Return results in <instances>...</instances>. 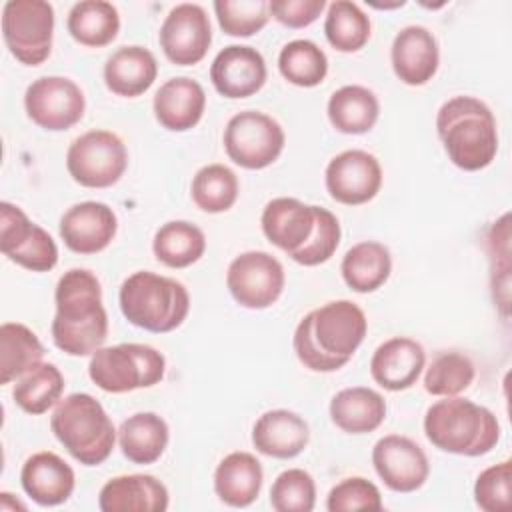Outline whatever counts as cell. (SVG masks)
<instances>
[{
    "instance_id": "25",
    "label": "cell",
    "mask_w": 512,
    "mask_h": 512,
    "mask_svg": "<svg viewBox=\"0 0 512 512\" xmlns=\"http://www.w3.org/2000/svg\"><path fill=\"white\" fill-rule=\"evenodd\" d=\"M308 440V422L300 414L286 408L264 412L252 428L254 448L270 458H294L306 448Z\"/></svg>"
},
{
    "instance_id": "2",
    "label": "cell",
    "mask_w": 512,
    "mask_h": 512,
    "mask_svg": "<svg viewBox=\"0 0 512 512\" xmlns=\"http://www.w3.org/2000/svg\"><path fill=\"white\" fill-rule=\"evenodd\" d=\"M52 340L68 356H92L108 336L100 280L86 268L64 272L54 292Z\"/></svg>"
},
{
    "instance_id": "4",
    "label": "cell",
    "mask_w": 512,
    "mask_h": 512,
    "mask_svg": "<svg viewBox=\"0 0 512 512\" xmlns=\"http://www.w3.org/2000/svg\"><path fill=\"white\" fill-rule=\"evenodd\" d=\"M424 434L442 452L474 458L498 444L500 424L486 406L460 396H444L426 410Z\"/></svg>"
},
{
    "instance_id": "8",
    "label": "cell",
    "mask_w": 512,
    "mask_h": 512,
    "mask_svg": "<svg viewBox=\"0 0 512 512\" xmlns=\"http://www.w3.org/2000/svg\"><path fill=\"white\" fill-rule=\"evenodd\" d=\"M2 36L10 54L26 64H42L52 50L54 8L46 0H10L2 10Z\"/></svg>"
},
{
    "instance_id": "16",
    "label": "cell",
    "mask_w": 512,
    "mask_h": 512,
    "mask_svg": "<svg viewBox=\"0 0 512 512\" xmlns=\"http://www.w3.org/2000/svg\"><path fill=\"white\" fill-rule=\"evenodd\" d=\"M372 464L380 480L394 492H414L430 474L426 452L408 436L388 434L372 448Z\"/></svg>"
},
{
    "instance_id": "1",
    "label": "cell",
    "mask_w": 512,
    "mask_h": 512,
    "mask_svg": "<svg viewBox=\"0 0 512 512\" xmlns=\"http://www.w3.org/2000/svg\"><path fill=\"white\" fill-rule=\"evenodd\" d=\"M368 332L364 310L352 300H332L310 310L294 330V352L312 372H334L350 362Z\"/></svg>"
},
{
    "instance_id": "30",
    "label": "cell",
    "mask_w": 512,
    "mask_h": 512,
    "mask_svg": "<svg viewBox=\"0 0 512 512\" xmlns=\"http://www.w3.org/2000/svg\"><path fill=\"white\" fill-rule=\"evenodd\" d=\"M330 124L342 134L370 132L380 116V102L372 90L358 84H348L332 92L328 106Z\"/></svg>"
},
{
    "instance_id": "22",
    "label": "cell",
    "mask_w": 512,
    "mask_h": 512,
    "mask_svg": "<svg viewBox=\"0 0 512 512\" xmlns=\"http://www.w3.org/2000/svg\"><path fill=\"white\" fill-rule=\"evenodd\" d=\"M20 484L36 504L58 506L72 496L76 474L64 458L50 450H42L22 464Z\"/></svg>"
},
{
    "instance_id": "21",
    "label": "cell",
    "mask_w": 512,
    "mask_h": 512,
    "mask_svg": "<svg viewBox=\"0 0 512 512\" xmlns=\"http://www.w3.org/2000/svg\"><path fill=\"white\" fill-rule=\"evenodd\" d=\"M260 224L268 242L292 256L310 240L314 232L316 206L280 196L264 206Z\"/></svg>"
},
{
    "instance_id": "33",
    "label": "cell",
    "mask_w": 512,
    "mask_h": 512,
    "mask_svg": "<svg viewBox=\"0 0 512 512\" xmlns=\"http://www.w3.org/2000/svg\"><path fill=\"white\" fill-rule=\"evenodd\" d=\"M206 250L204 232L186 220L162 224L152 240V252L168 268H186L198 262Z\"/></svg>"
},
{
    "instance_id": "39",
    "label": "cell",
    "mask_w": 512,
    "mask_h": 512,
    "mask_svg": "<svg viewBox=\"0 0 512 512\" xmlns=\"http://www.w3.org/2000/svg\"><path fill=\"white\" fill-rule=\"evenodd\" d=\"M476 368L466 354L442 352L424 374V390L432 396H458L474 382Z\"/></svg>"
},
{
    "instance_id": "3",
    "label": "cell",
    "mask_w": 512,
    "mask_h": 512,
    "mask_svg": "<svg viewBox=\"0 0 512 512\" xmlns=\"http://www.w3.org/2000/svg\"><path fill=\"white\" fill-rule=\"evenodd\" d=\"M436 132L450 162L466 172L492 164L498 128L492 110L474 96H454L436 114Z\"/></svg>"
},
{
    "instance_id": "41",
    "label": "cell",
    "mask_w": 512,
    "mask_h": 512,
    "mask_svg": "<svg viewBox=\"0 0 512 512\" xmlns=\"http://www.w3.org/2000/svg\"><path fill=\"white\" fill-rule=\"evenodd\" d=\"M316 504L314 478L302 468H288L270 488V506L276 512H312Z\"/></svg>"
},
{
    "instance_id": "24",
    "label": "cell",
    "mask_w": 512,
    "mask_h": 512,
    "mask_svg": "<svg viewBox=\"0 0 512 512\" xmlns=\"http://www.w3.org/2000/svg\"><path fill=\"white\" fill-rule=\"evenodd\" d=\"M102 512H164L168 488L152 474H124L110 478L98 494Z\"/></svg>"
},
{
    "instance_id": "31",
    "label": "cell",
    "mask_w": 512,
    "mask_h": 512,
    "mask_svg": "<svg viewBox=\"0 0 512 512\" xmlns=\"http://www.w3.org/2000/svg\"><path fill=\"white\" fill-rule=\"evenodd\" d=\"M342 278L348 288L360 294L378 290L392 272L390 250L376 240L354 244L342 258Z\"/></svg>"
},
{
    "instance_id": "34",
    "label": "cell",
    "mask_w": 512,
    "mask_h": 512,
    "mask_svg": "<svg viewBox=\"0 0 512 512\" xmlns=\"http://www.w3.org/2000/svg\"><path fill=\"white\" fill-rule=\"evenodd\" d=\"M44 358V346L38 336L20 322H4L0 326V382L10 384Z\"/></svg>"
},
{
    "instance_id": "5",
    "label": "cell",
    "mask_w": 512,
    "mask_h": 512,
    "mask_svg": "<svg viewBox=\"0 0 512 512\" xmlns=\"http://www.w3.org/2000/svg\"><path fill=\"white\" fill-rule=\"evenodd\" d=\"M56 440L84 466L102 464L114 450L116 428L104 406L86 392L62 398L50 418Z\"/></svg>"
},
{
    "instance_id": "23",
    "label": "cell",
    "mask_w": 512,
    "mask_h": 512,
    "mask_svg": "<svg viewBox=\"0 0 512 512\" xmlns=\"http://www.w3.org/2000/svg\"><path fill=\"white\" fill-rule=\"evenodd\" d=\"M206 92L200 82L188 76L166 80L154 94L152 110L158 124L170 132L194 128L204 114Z\"/></svg>"
},
{
    "instance_id": "46",
    "label": "cell",
    "mask_w": 512,
    "mask_h": 512,
    "mask_svg": "<svg viewBox=\"0 0 512 512\" xmlns=\"http://www.w3.org/2000/svg\"><path fill=\"white\" fill-rule=\"evenodd\" d=\"M0 508H2V510H16V508H22V510H24V504H20L18 500L14 502L10 492H2V494H0Z\"/></svg>"
},
{
    "instance_id": "45",
    "label": "cell",
    "mask_w": 512,
    "mask_h": 512,
    "mask_svg": "<svg viewBox=\"0 0 512 512\" xmlns=\"http://www.w3.org/2000/svg\"><path fill=\"white\" fill-rule=\"evenodd\" d=\"M270 16L288 28L310 26L326 8L324 0H272L268 2Z\"/></svg>"
},
{
    "instance_id": "28",
    "label": "cell",
    "mask_w": 512,
    "mask_h": 512,
    "mask_svg": "<svg viewBox=\"0 0 512 512\" xmlns=\"http://www.w3.org/2000/svg\"><path fill=\"white\" fill-rule=\"evenodd\" d=\"M386 418V400L372 388L352 386L330 400V420L348 434L374 432Z\"/></svg>"
},
{
    "instance_id": "43",
    "label": "cell",
    "mask_w": 512,
    "mask_h": 512,
    "mask_svg": "<svg viewBox=\"0 0 512 512\" xmlns=\"http://www.w3.org/2000/svg\"><path fill=\"white\" fill-rule=\"evenodd\" d=\"M512 494V462L502 460L482 470L474 484L476 506L484 512H506Z\"/></svg>"
},
{
    "instance_id": "11",
    "label": "cell",
    "mask_w": 512,
    "mask_h": 512,
    "mask_svg": "<svg viewBox=\"0 0 512 512\" xmlns=\"http://www.w3.org/2000/svg\"><path fill=\"white\" fill-rule=\"evenodd\" d=\"M286 284L284 268L278 258L264 250H248L238 254L226 272V286L232 298L250 310L272 306Z\"/></svg>"
},
{
    "instance_id": "14",
    "label": "cell",
    "mask_w": 512,
    "mask_h": 512,
    "mask_svg": "<svg viewBox=\"0 0 512 512\" xmlns=\"http://www.w3.org/2000/svg\"><path fill=\"white\" fill-rule=\"evenodd\" d=\"M160 48L164 56L178 66L198 64L212 42V26L200 4H176L160 26Z\"/></svg>"
},
{
    "instance_id": "15",
    "label": "cell",
    "mask_w": 512,
    "mask_h": 512,
    "mask_svg": "<svg viewBox=\"0 0 512 512\" xmlns=\"http://www.w3.org/2000/svg\"><path fill=\"white\" fill-rule=\"evenodd\" d=\"M324 180L332 200L358 206L370 202L380 192L382 166L374 154L352 148L336 154L328 162Z\"/></svg>"
},
{
    "instance_id": "38",
    "label": "cell",
    "mask_w": 512,
    "mask_h": 512,
    "mask_svg": "<svg viewBox=\"0 0 512 512\" xmlns=\"http://www.w3.org/2000/svg\"><path fill=\"white\" fill-rule=\"evenodd\" d=\"M238 178L224 164H206L192 178V200L194 204L208 212L220 214L234 206L238 200Z\"/></svg>"
},
{
    "instance_id": "18",
    "label": "cell",
    "mask_w": 512,
    "mask_h": 512,
    "mask_svg": "<svg viewBox=\"0 0 512 512\" xmlns=\"http://www.w3.org/2000/svg\"><path fill=\"white\" fill-rule=\"evenodd\" d=\"M118 218L114 210L96 200L70 206L60 218V238L76 254L102 252L116 236Z\"/></svg>"
},
{
    "instance_id": "44",
    "label": "cell",
    "mask_w": 512,
    "mask_h": 512,
    "mask_svg": "<svg viewBox=\"0 0 512 512\" xmlns=\"http://www.w3.org/2000/svg\"><path fill=\"white\" fill-rule=\"evenodd\" d=\"M330 512H352V510H382V496L374 482L362 476H350L338 482L326 498Z\"/></svg>"
},
{
    "instance_id": "13",
    "label": "cell",
    "mask_w": 512,
    "mask_h": 512,
    "mask_svg": "<svg viewBox=\"0 0 512 512\" xmlns=\"http://www.w3.org/2000/svg\"><path fill=\"white\" fill-rule=\"evenodd\" d=\"M28 118L50 132H62L78 124L86 110L82 88L66 76H42L24 92Z\"/></svg>"
},
{
    "instance_id": "37",
    "label": "cell",
    "mask_w": 512,
    "mask_h": 512,
    "mask_svg": "<svg viewBox=\"0 0 512 512\" xmlns=\"http://www.w3.org/2000/svg\"><path fill=\"white\" fill-rule=\"evenodd\" d=\"M280 74L294 86L314 88L328 74V58L312 40H292L278 54Z\"/></svg>"
},
{
    "instance_id": "7",
    "label": "cell",
    "mask_w": 512,
    "mask_h": 512,
    "mask_svg": "<svg viewBox=\"0 0 512 512\" xmlns=\"http://www.w3.org/2000/svg\"><path fill=\"white\" fill-rule=\"evenodd\" d=\"M166 360L148 344L124 342L102 346L90 356L88 376L104 392L124 394L150 388L164 378Z\"/></svg>"
},
{
    "instance_id": "35",
    "label": "cell",
    "mask_w": 512,
    "mask_h": 512,
    "mask_svg": "<svg viewBox=\"0 0 512 512\" xmlns=\"http://www.w3.org/2000/svg\"><path fill=\"white\" fill-rule=\"evenodd\" d=\"M64 376L52 362H40L24 376H20L12 388L14 402L28 414L38 416L48 412L62 400Z\"/></svg>"
},
{
    "instance_id": "27",
    "label": "cell",
    "mask_w": 512,
    "mask_h": 512,
    "mask_svg": "<svg viewBox=\"0 0 512 512\" xmlns=\"http://www.w3.org/2000/svg\"><path fill=\"white\" fill-rule=\"evenodd\" d=\"M158 76V62L144 46H122L104 64V82L110 92L124 98L144 94Z\"/></svg>"
},
{
    "instance_id": "17",
    "label": "cell",
    "mask_w": 512,
    "mask_h": 512,
    "mask_svg": "<svg viewBox=\"0 0 512 512\" xmlns=\"http://www.w3.org/2000/svg\"><path fill=\"white\" fill-rule=\"evenodd\" d=\"M210 80L224 98H248L266 84L264 56L252 46L230 44L212 60Z\"/></svg>"
},
{
    "instance_id": "36",
    "label": "cell",
    "mask_w": 512,
    "mask_h": 512,
    "mask_svg": "<svg viewBox=\"0 0 512 512\" xmlns=\"http://www.w3.org/2000/svg\"><path fill=\"white\" fill-rule=\"evenodd\" d=\"M368 14L350 0H336L328 6L324 34L338 52H358L370 40Z\"/></svg>"
},
{
    "instance_id": "19",
    "label": "cell",
    "mask_w": 512,
    "mask_h": 512,
    "mask_svg": "<svg viewBox=\"0 0 512 512\" xmlns=\"http://www.w3.org/2000/svg\"><path fill=\"white\" fill-rule=\"evenodd\" d=\"M424 366L426 352L422 344L408 336L384 340L370 358V374L374 382L390 392H400L414 386Z\"/></svg>"
},
{
    "instance_id": "26",
    "label": "cell",
    "mask_w": 512,
    "mask_h": 512,
    "mask_svg": "<svg viewBox=\"0 0 512 512\" xmlns=\"http://www.w3.org/2000/svg\"><path fill=\"white\" fill-rule=\"evenodd\" d=\"M262 464L250 452H230L220 460L214 470V492L216 496L232 506L246 508L250 506L262 490Z\"/></svg>"
},
{
    "instance_id": "42",
    "label": "cell",
    "mask_w": 512,
    "mask_h": 512,
    "mask_svg": "<svg viewBox=\"0 0 512 512\" xmlns=\"http://www.w3.org/2000/svg\"><path fill=\"white\" fill-rule=\"evenodd\" d=\"M340 222L338 218L322 208L316 206V226L314 232L310 236V240L298 250L294 252L290 258L302 266H318L324 264L326 260H330L340 244Z\"/></svg>"
},
{
    "instance_id": "40",
    "label": "cell",
    "mask_w": 512,
    "mask_h": 512,
    "mask_svg": "<svg viewBox=\"0 0 512 512\" xmlns=\"http://www.w3.org/2000/svg\"><path fill=\"white\" fill-rule=\"evenodd\" d=\"M214 12L228 36L248 38L258 34L270 18L266 0H216Z\"/></svg>"
},
{
    "instance_id": "12",
    "label": "cell",
    "mask_w": 512,
    "mask_h": 512,
    "mask_svg": "<svg viewBox=\"0 0 512 512\" xmlns=\"http://www.w3.org/2000/svg\"><path fill=\"white\" fill-rule=\"evenodd\" d=\"M0 250L6 258L32 272H48L58 264L54 238L10 202L0 204Z\"/></svg>"
},
{
    "instance_id": "10",
    "label": "cell",
    "mask_w": 512,
    "mask_h": 512,
    "mask_svg": "<svg viewBox=\"0 0 512 512\" xmlns=\"http://www.w3.org/2000/svg\"><path fill=\"white\" fill-rule=\"evenodd\" d=\"M222 140L234 164L246 170H262L278 160L286 134L272 116L258 110H242L228 120Z\"/></svg>"
},
{
    "instance_id": "29",
    "label": "cell",
    "mask_w": 512,
    "mask_h": 512,
    "mask_svg": "<svg viewBox=\"0 0 512 512\" xmlns=\"http://www.w3.org/2000/svg\"><path fill=\"white\" fill-rule=\"evenodd\" d=\"M168 438V424L156 412H136L118 428L120 450L134 464H154L160 460Z\"/></svg>"
},
{
    "instance_id": "6",
    "label": "cell",
    "mask_w": 512,
    "mask_h": 512,
    "mask_svg": "<svg viewBox=\"0 0 512 512\" xmlns=\"http://www.w3.org/2000/svg\"><path fill=\"white\" fill-rule=\"evenodd\" d=\"M118 302L132 326L156 334L176 330L190 310L186 286L150 270L130 274L120 286Z\"/></svg>"
},
{
    "instance_id": "32",
    "label": "cell",
    "mask_w": 512,
    "mask_h": 512,
    "mask_svg": "<svg viewBox=\"0 0 512 512\" xmlns=\"http://www.w3.org/2000/svg\"><path fill=\"white\" fill-rule=\"evenodd\" d=\"M66 28L78 44L102 48L118 36L120 14L112 2L82 0L70 8Z\"/></svg>"
},
{
    "instance_id": "9",
    "label": "cell",
    "mask_w": 512,
    "mask_h": 512,
    "mask_svg": "<svg viewBox=\"0 0 512 512\" xmlns=\"http://www.w3.org/2000/svg\"><path fill=\"white\" fill-rule=\"evenodd\" d=\"M128 166V150L122 138L110 130L80 134L66 152V168L84 188H108L116 184Z\"/></svg>"
},
{
    "instance_id": "20",
    "label": "cell",
    "mask_w": 512,
    "mask_h": 512,
    "mask_svg": "<svg viewBox=\"0 0 512 512\" xmlns=\"http://www.w3.org/2000/svg\"><path fill=\"white\" fill-rule=\"evenodd\" d=\"M390 60L394 74L408 86H422L434 78L440 64V50L426 26H404L392 42Z\"/></svg>"
}]
</instances>
